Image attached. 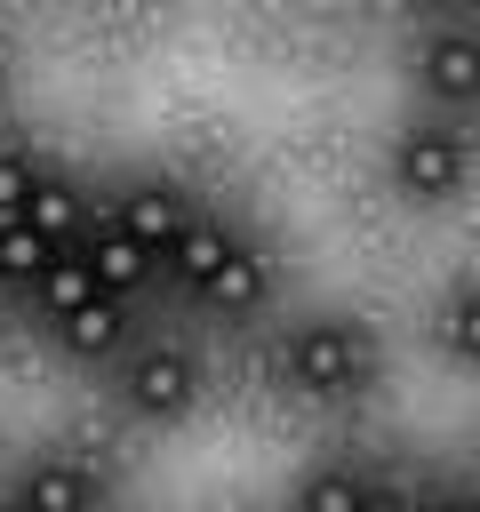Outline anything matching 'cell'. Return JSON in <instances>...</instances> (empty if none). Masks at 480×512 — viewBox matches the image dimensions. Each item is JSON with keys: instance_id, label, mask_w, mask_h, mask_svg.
I'll return each instance as SVG.
<instances>
[{"instance_id": "obj_1", "label": "cell", "mask_w": 480, "mask_h": 512, "mask_svg": "<svg viewBox=\"0 0 480 512\" xmlns=\"http://www.w3.org/2000/svg\"><path fill=\"white\" fill-rule=\"evenodd\" d=\"M280 368H288V384L312 392V400H352V392L376 384V336H368L360 320H344V312H320V320H296V328H288Z\"/></svg>"}, {"instance_id": "obj_2", "label": "cell", "mask_w": 480, "mask_h": 512, "mask_svg": "<svg viewBox=\"0 0 480 512\" xmlns=\"http://www.w3.org/2000/svg\"><path fill=\"white\" fill-rule=\"evenodd\" d=\"M472 184V136L464 128H440V120H416V128H400V144H392V192H408V200H456Z\"/></svg>"}, {"instance_id": "obj_3", "label": "cell", "mask_w": 480, "mask_h": 512, "mask_svg": "<svg viewBox=\"0 0 480 512\" xmlns=\"http://www.w3.org/2000/svg\"><path fill=\"white\" fill-rule=\"evenodd\" d=\"M192 400H200V360H192L184 344H144V352L128 360V408H136L144 424H176Z\"/></svg>"}, {"instance_id": "obj_4", "label": "cell", "mask_w": 480, "mask_h": 512, "mask_svg": "<svg viewBox=\"0 0 480 512\" xmlns=\"http://www.w3.org/2000/svg\"><path fill=\"white\" fill-rule=\"evenodd\" d=\"M416 80H424L432 104L472 112V104H480V32H472V24H440V32H424V48H416Z\"/></svg>"}, {"instance_id": "obj_5", "label": "cell", "mask_w": 480, "mask_h": 512, "mask_svg": "<svg viewBox=\"0 0 480 512\" xmlns=\"http://www.w3.org/2000/svg\"><path fill=\"white\" fill-rule=\"evenodd\" d=\"M112 224H120V232H128V240H136V248H144V256L160 264V256L176 248V232L192 224V208H184V192H176V184H160V176H144V184H128V192H120V208H112Z\"/></svg>"}, {"instance_id": "obj_6", "label": "cell", "mask_w": 480, "mask_h": 512, "mask_svg": "<svg viewBox=\"0 0 480 512\" xmlns=\"http://www.w3.org/2000/svg\"><path fill=\"white\" fill-rule=\"evenodd\" d=\"M72 256L88 264L96 296H120V304H128V296H136V288H144V280L160 272V264H152V256H144V248H136V240L120 232V224H112V216H96V224H88V232L72 240Z\"/></svg>"}, {"instance_id": "obj_7", "label": "cell", "mask_w": 480, "mask_h": 512, "mask_svg": "<svg viewBox=\"0 0 480 512\" xmlns=\"http://www.w3.org/2000/svg\"><path fill=\"white\" fill-rule=\"evenodd\" d=\"M8 504H24V512H96L104 504V472L80 464V456H40V464H24Z\"/></svg>"}, {"instance_id": "obj_8", "label": "cell", "mask_w": 480, "mask_h": 512, "mask_svg": "<svg viewBox=\"0 0 480 512\" xmlns=\"http://www.w3.org/2000/svg\"><path fill=\"white\" fill-rule=\"evenodd\" d=\"M192 296H200L216 320H248V312L272 296V256H264L256 240H232V248H224V264H216Z\"/></svg>"}, {"instance_id": "obj_9", "label": "cell", "mask_w": 480, "mask_h": 512, "mask_svg": "<svg viewBox=\"0 0 480 512\" xmlns=\"http://www.w3.org/2000/svg\"><path fill=\"white\" fill-rule=\"evenodd\" d=\"M48 328H56V344H64L72 360H104V352L128 344V304H120V296H88L80 312H64V320H48Z\"/></svg>"}, {"instance_id": "obj_10", "label": "cell", "mask_w": 480, "mask_h": 512, "mask_svg": "<svg viewBox=\"0 0 480 512\" xmlns=\"http://www.w3.org/2000/svg\"><path fill=\"white\" fill-rule=\"evenodd\" d=\"M296 512H376V480L352 464H320V472H304Z\"/></svg>"}, {"instance_id": "obj_11", "label": "cell", "mask_w": 480, "mask_h": 512, "mask_svg": "<svg viewBox=\"0 0 480 512\" xmlns=\"http://www.w3.org/2000/svg\"><path fill=\"white\" fill-rule=\"evenodd\" d=\"M232 240H240L232 224H200V216H192V224L176 232V248H168L160 264H168V272H176L184 288H200V280H208V272L224 264V248H232Z\"/></svg>"}, {"instance_id": "obj_12", "label": "cell", "mask_w": 480, "mask_h": 512, "mask_svg": "<svg viewBox=\"0 0 480 512\" xmlns=\"http://www.w3.org/2000/svg\"><path fill=\"white\" fill-rule=\"evenodd\" d=\"M24 224H32L40 240H56V248H72V240L88 232V216H80L72 184H56V176H40V192H32V208H24Z\"/></svg>"}, {"instance_id": "obj_13", "label": "cell", "mask_w": 480, "mask_h": 512, "mask_svg": "<svg viewBox=\"0 0 480 512\" xmlns=\"http://www.w3.org/2000/svg\"><path fill=\"white\" fill-rule=\"evenodd\" d=\"M88 296H96V280H88V264H80L72 248H64V256H56V264L32 280V304H40V320H64V312H80Z\"/></svg>"}, {"instance_id": "obj_14", "label": "cell", "mask_w": 480, "mask_h": 512, "mask_svg": "<svg viewBox=\"0 0 480 512\" xmlns=\"http://www.w3.org/2000/svg\"><path fill=\"white\" fill-rule=\"evenodd\" d=\"M56 256H64V248H56V240H40L32 224H0V280H8V288H32Z\"/></svg>"}, {"instance_id": "obj_15", "label": "cell", "mask_w": 480, "mask_h": 512, "mask_svg": "<svg viewBox=\"0 0 480 512\" xmlns=\"http://www.w3.org/2000/svg\"><path fill=\"white\" fill-rule=\"evenodd\" d=\"M440 344H448L464 368H480V280L456 288V296L440 304Z\"/></svg>"}, {"instance_id": "obj_16", "label": "cell", "mask_w": 480, "mask_h": 512, "mask_svg": "<svg viewBox=\"0 0 480 512\" xmlns=\"http://www.w3.org/2000/svg\"><path fill=\"white\" fill-rule=\"evenodd\" d=\"M32 192H40V160L16 152V144H0V224H24Z\"/></svg>"}, {"instance_id": "obj_17", "label": "cell", "mask_w": 480, "mask_h": 512, "mask_svg": "<svg viewBox=\"0 0 480 512\" xmlns=\"http://www.w3.org/2000/svg\"><path fill=\"white\" fill-rule=\"evenodd\" d=\"M432 512H480V496H440Z\"/></svg>"}, {"instance_id": "obj_18", "label": "cell", "mask_w": 480, "mask_h": 512, "mask_svg": "<svg viewBox=\"0 0 480 512\" xmlns=\"http://www.w3.org/2000/svg\"><path fill=\"white\" fill-rule=\"evenodd\" d=\"M0 512H24V504H0Z\"/></svg>"}, {"instance_id": "obj_19", "label": "cell", "mask_w": 480, "mask_h": 512, "mask_svg": "<svg viewBox=\"0 0 480 512\" xmlns=\"http://www.w3.org/2000/svg\"><path fill=\"white\" fill-rule=\"evenodd\" d=\"M0 288H8V280H0Z\"/></svg>"}]
</instances>
